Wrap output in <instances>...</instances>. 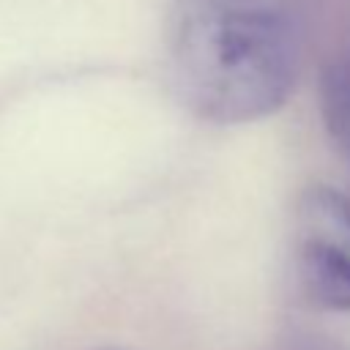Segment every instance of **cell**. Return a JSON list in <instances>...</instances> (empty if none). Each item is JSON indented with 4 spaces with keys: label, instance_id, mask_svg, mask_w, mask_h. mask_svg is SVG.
Segmentation results:
<instances>
[{
    "label": "cell",
    "instance_id": "6da1fadb",
    "mask_svg": "<svg viewBox=\"0 0 350 350\" xmlns=\"http://www.w3.org/2000/svg\"><path fill=\"white\" fill-rule=\"evenodd\" d=\"M167 57L183 104L211 123L282 109L301 74L293 0H167Z\"/></svg>",
    "mask_w": 350,
    "mask_h": 350
},
{
    "label": "cell",
    "instance_id": "7a4b0ae2",
    "mask_svg": "<svg viewBox=\"0 0 350 350\" xmlns=\"http://www.w3.org/2000/svg\"><path fill=\"white\" fill-rule=\"evenodd\" d=\"M293 260L312 304L350 309V197L334 186L312 183L293 205Z\"/></svg>",
    "mask_w": 350,
    "mask_h": 350
},
{
    "label": "cell",
    "instance_id": "3957f363",
    "mask_svg": "<svg viewBox=\"0 0 350 350\" xmlns=\"http://www.w3.org/2000/svg\"><path fill=\"white\" fill-rule=\"evenodd\" d=\"M101 350H118V347H101Z\"/></svg>",
    "mask_w": 350,
    "mask_h": 350
}]
</instances>
